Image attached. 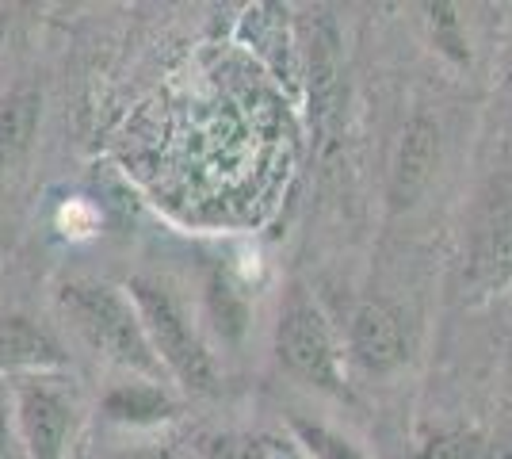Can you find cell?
Segmentation results:
<instances>
[{"instance_id":"obj_1","label":"cell","mask_w":512,"mask_h":459,"mask_svg":"<svg viewBox=\"0 0 512 459\" xmlns=\"http://www.w3.org/2000/svg\"><path fill=\"white\" fill-rule=\"evenodd\" d=\"M58 306H62L69 329L96 356H104L127 372L146 375L150 383L161 379L165 368L153 356L146 329L138 322V310L123 291H115L111 284H96V280H69L58 291Z\"/></svg>"},{"instance_id":"obj_2","label":"cell","mask_w":512,"mask_h":459,"mask_svg":"<svg viewBox=\"0 0 512 459\" xmlns=\"http://www.w3.org/2000/svg\"><path fill=\"white\" fill-rule=\"evenodd\" d=\"M127 291L134 310H138V322L146 329L153 356L161 360V368H169L192 391H214V383H218L214 356L199 341L192 322L184 318L180 303L153 280H130Z\"/></svg>"},{"instance_id":"obj_3","label":"cell","mask_w":512,"mask_h":459,"mask_svg":"<svg viewBox=\"0 0 512 459\" xmlns=\"http://www.w3.org/2000/svg\"><path fill=\"white\" fill-rule=\"evenodd\" d=\"M276 352L279 360L295 375L310 383H333L337 379V360H333V341L329 329L321 322L314 303H306L302 295H291V303L283 306L276 329Z\"/></svg>"},{"instance_id":"obj_4","label":"cell","mask_w":512,"mask_h":459,"mask_svg":"<svg viewBox=\"0 0 512 459\" xmlns=\"http://www.w3.org/2000/svg\"><path fill=\"white\" fill-rule=\"evenodd\" d=\"M16 429H20L27 459H69L73 402L50 383H20Z\"/></svg>"},{"instance_id":"obj_5","label":"cell","mask_w":512,"mask_h":459,"mask_svg":"<svg viewBox=\"0 0 512 459\" xmlns=\"http://www.w3.org/2000/svg\"><path fill=\"white\" fill-rule=\"evenodd\" d=\"M62 341L23 314H0V372H50L65 368Z\"/></svg>"},{"instance_id":"obj_6","label":"cell","mask_w":512,"mask_h":459,"mask_svg":"<svg viewBox=\"0 0 512 459\" xmlns=\"http://www.w3.org/2000/svg\"><path fill=\"white\" fill-rule=\"evenodd\" d=\"M436 157H440V131L428 119H413L402 131V142L394 153V169H390V199L398 207H409L425 192L432 169H436Z\"/></svg>"},{"instance_id":"obj_7","label":"cell","mask_w":512,"mask_h":459,"mask_svg":"<svg viewBox=\"0 0 512 459\" xmlns=\"http://www.w3.org/2000/svg\"><path fill=\"white\" fill-rule=\"evenodd\" d=\"M352 345H356V356L371 372H386L402 360V322L394 310H386L383 303H363L352 318Z\"/></svg>"},{"instance_id":"obj_8","label":"cell","mask_w":512,"mask_h":459,"mask_svg":"<svg viewBox=\"0 0 512 459\" xmlns=\"http://www.w3.org/2000/svg\"><path fill=\"white\" fill-rule=\"evenodd\" d=\"M43 119V96L35 88H16L0 100V173L12 169L31 150Z\"/></svg>"},{"instance_id":"obj_9","label":"cell","mask_w":512,"mask_h":459,"mask_svg":"<svg viewBox=\"0 0 512 459\" xmlns=\"http://www.w3.org/2000/svg\"><path fill=\"white\" fill-rule=\"evenodd\" d=\"M100 410H104V417L119 421V425H153V421H165V417L176 414V402L157 383L142 379V383L111 387Z\"/></svg>"},{"instance_id":"obj_10","label":"cell","mask_w":512,"mask_h":459,"mask_svg":"<svg viewBox=\"0 0 512 459\" xmlns=\"http://www.w3.org/2000/svg\"><path fill=\"white\" fill-rule=\"evenodd\" d=\"M478 261H482V268H486L490 276H497V280H505L512 272V207L493 215L490 230H486V238H482Z\"/></svg>"},{"instance_id":"obj_11","label":"cell","mask_w":512,"mask_h":459,"mask_svg":"<svg viewBox=\"0 0 512 459\" xmlns=\"http://www.w3.org/2000/svg\"><path fill=\"white\" fill-rule=\"evenodd\" d=\"M291 425H295V433H299V440L306 444V452L314 459H363L348 440L337 437V433H329V429H321V425H310V421H302V417H295Z\"/></svg>"},{"instance_id":"obj_12","label":"cell","mask_w":512,"mask_h":459,"mask_svg":"<svg viewBox=\"0 0 512 459\" xmlns=\"http://www.w3.org/2000/svg\"><path fill=\"white\" fill-rule=\"evenodd\" d=\"M207 459H268V448H264V440L249 437V433H226V437L211 440Z\"/></svg>"},{"instance_id":"obj_13","label":"cell","mask_w":512,"mask_h":459,"mask_svg":"<svg viewBox=\"0 0 512 459\" xmlns=\"http://www.w3.org/2000/svg\"><path fill=\"white\" fill-rule=\"evenodd\" d=\"M107 459H172L169 448L161 444H142V448H123V452H111Z\"/></svg>"},{"instance_id":"obj_14","label":"cell","mask_w":512,"mask_h":459,"mask_svg":"<svg viewBox=\"0 0 512 459\" xmlns=\"http://www.w3.org/2000/svg\"><path fill=\"white\" fill-rule=\"evenodd\" d=\"M0 459H16V433H12L4 410H0Z\"/></svg>"},{"instance_id":"obj_15","label":"cell","mask_w":512,"mask_h":459,"mask_svg":"<svg viewBox=\"0 0 512 459\" xmlns=\"http://www.w3.org/2000/svg\"><path fill=\"white\" fill-rule=\"evenodd\" d=\"M69 459H88V456H85V448H77V452H73Z\"/></svg>"}]
</instances>
